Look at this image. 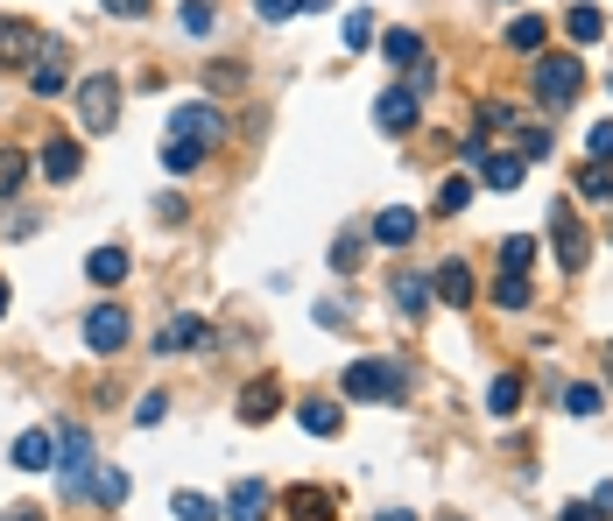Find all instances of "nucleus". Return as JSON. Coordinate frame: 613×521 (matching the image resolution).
Instances as JSON below:
<instances>
[{
  "mask_svg": "<svg viewBox=\"0 0 613 521\" xmlns=\"http://www.w3.org/2000/svg\"><path fill=\"white\" fill-rule=\"evenodd\" d=\"M586 92V64L578 57H536V99L543 107H572Z\"/></svg>",
  "mask_w": 613,
  "mask_h": 521,
  "instance_id": "nucleus-3",
  "label": "nucleus"
},
{
  "mask_svg": "<svg viewBox=\"0 0 613 521\" xmlns=\"http://www.w3.org/2000/svg\"><path fill=\"white\" fill-rule=\"evenodd\" d=\"M564 409H572V415H600V388H592V381L564 388Z\"/></svg>",
  "mask_w": 613,
  "mask_h": 521,
  "instance_id": "nucleus-36",
  "label": "nucleus"
},
{
  "mask_svg": "<svg viewBox=\"0 0 613 521\" xmlns=\"http://www.w3.org/2000/svg\"><path fill=\"white\" fill-rule=\"evenodd\" d=\"M373 42V14H346V50H367Z\"/></svg>",
  "mask_w": 613,
  "mask_h": 521,
  "instance_id": "nucleus-39",
  "label": "nucleus"
},
{
  "mask_svg": "<svg viewBox=\"0 0 613 521\" xmlns=\"http://www.w3.org/2000/svg\"><path fill=\"white\" fill-rule=\"evenodd\" d=\"M529 255H536V247L522 240V233H515V240H501V268H507V275H522V268H529Z\"/></svg>",
  "mask_w": 613,
  "mask_h": 521,
  "instance_id": "nucleus-37",
  "label": "nucleus"
},
{
  "mask_svg": "<svg viewBox=\"0 0 613 521\" xmlns=\"http://www.w3.org/2000/svg\"><path fill=\"white\" fill-rule=\"evenodd\" d=\"M0 521H42V514H36V508H8Z\"/></svg>",
  "mask_w": 613,
  "mask_h": 521,
  "instance_id": "nucleus-47",
  "label": "nucleus"
},
{
  "mask_svg": "<svg viewBox=\"0 0 613 521\" xmlns=\"http://www.w3.org/2000/svg\"><path fill=\"white\" fill-rule=\"evenodd\" d=\"M85 275H93L99 289H113V282H127V247H93V255H85Z\"/></svg>",
  "mask_w": 613,
  "mask_h": 521,
  "instance_id": "nucleus-19",
  "label": "nucleus"
},
{
  "mask_svg": "<svg viewBox=\"0 0 613 521\" xmlns=\"http://www.w3.org/2000/svg\"><path fill=\"white\" fill-rule=\"evenodd\" d=\"M170 508H176V521H219V500H205V494H176Z\"/></svg>",
  "mask_w": 613,
  "mask_h": 521,
  "instance_id": "nucleus-33",
  "label": "nucleus"
},
{
  "mask_svg": "<svg viewBox=\"0 0 613 521\" xmlns=\"http://www.w3.org/2000/svg\"><path fill=\"white\" fill-rule=\"evenodd\" d=\"M170 134H176V141L212 148V141H226V113L205 107V99H191V107H170Z\"/></svg>",
  "mask_w": 613,
  "mask_h": 521,
  "instance_id": "nucleus-5",
  "label": "nucleus"
},
{
  "mask_svg": "<svg viewBox=\"0 0 613 521\" xmlns=\"http://www.w3.org/2000/svg\"><path fill=\"white\" fill-rule=\"evenodd\" d=\"M388 296H395L402 318H424V310H430V282L424 275H395V282H388Z\"/></svg>",
  "mask_w": 613,
  "mask_h": 521,
  "instance_id": "nucleus-21",
  "label": "nucleus"
},
{
  "mask_svg": "<svg viewBox=\"0 0 613 521\" xmlns=\"http://www.w3.org/2000/svg\"><path fill=\"white\" fill-rule=\"evenodd\" d=\"M0 318H8V282H0Z\"/></svg>",
  "mask_w": 613,
  "mask_h": 521,
  "instance_id": "nucleus-49",
  "label": "nucleus"
},
{
  "mask_svg": "<svg viewBox=\"0 0 613 521\" xmlns=\"http://www.w3.org/2000/svg\"><path fill=\"white\" fill-rule=\"evenodd\" d=\"M529 275H507V268H501V282H493V303H501V310H529Z\"/></svg>",
  "mask_w": 613,
  "mask_h": 521,
  "instance_id": "nucleus-26",
  "label": "nucleus"
},
{
  "mask_svg": "<svg viewBox=\"0 0 613 521\" xmlns=\"http://www.w3.org/2000/svg\"><path fill=\"white\" fill-rule=\"evenodd\" d=\"M304 8H332V0H304Z\"/></svg>",
  "mask_w": 613,
  "mask_h": 521,
  "instance_id": "nucleus-50",
  "label": "nucleus"
},
{
  "mask_svg": "<svg viewBox=\"0 0 613 521\" xmlns=\"http://www.w3.org/2000/svg\"><path fill=\"white\" fill-rule=\"evenodd\" d=\"M452 521H458V514H452Z\"/></svg>",
  "mask_w": 613,
  "mask_h": 521,
  "instance_id": "nucleus-52",
  "label": "nucleus"
},
{
  "mask_svg": "<svg viewBox=\"0 0 613 521\" xmlns=\"http://www.w3.org/2000/svg\"><path fill=\"white\" fill-rule=\"evenodd\" d=\"M57 480H64V494H93V437H85L78 423L57 430Z\"/></svg>",
  "mask_w": 613,
  "mask_h": 521,
  "instance_id": "nucleus-2",
  "label": "nucleus"
},
{
  "mask_svg": "<svg viewBox=\"0 0 613 521\" xmlns=\"http://www.w3.org/2000/svg\"><path fill=\"white\" fill-rule=\"evenodd\" d=\"M113 121H121V78H113V71H93V78L78 85V127L113 134Z\"/></svg>",
  "mask_w": 613,
  "mask_h": 521,
  "instance_id": "nucleus-1",
  "label": "nucleus"
},
{
  "mask_svg": "<svg viewBox=\"0 0 613 521\" xmlns=\"http://www.w3.org/2000/svg\"><path fill=\"white\" fill-rule=\"evenodd\" d=\"M586 156H592V162H613V121H600V127H592V141H586Z\"/></svg>",
  "mask_w": 613,
  "mask_h": 521,
  "instance_id": "nucleus-42",
  "label": "nucleus"
},
{
  "mask_svg": "<svg viewBox=\"0 0 613 521\" xmlns=\"http://www.w3.org/2000/svg\"><path fill=\"white\" fill-rule=\"evenodd\" d=\"M550 156V127H522V162H543Z\"/></svg>",
  "mask_w": 613,
  "mask_h": 521,
  "instance_id": "nucleus-38",
  "label": "nucleus"
},
{
  "mask_svg": "<svg viewBox=\"0 0 613 521\" xmlns=\"http://www.w3.org/2000/svg\"><path fill=\"white\" fill-rule=\"evenodd\" d=\"M282 514L290 521H339V494H324V486H282Z\"/></svg>",
  "mask_w": 613,
  "mask_h": 521,
  "instance_id": "nucleus-9",
  "label": "nucleus"
},
{
  "mask_svg": "<svg viewBox=\"0 0 613 521\" xmlns=\"http://www.w3.org/2000/svg\"><path fill=\"white\" fill-rule=\"evenodd\" d=\"M373 521H416L409 508H388V514H373Z\"/></svg>",
  "mask_w": 613,
  "mask_h": 521,
  "instance_id": "nucleus-48",
  "label": "nucleus"
},
{
  "mask_svg": "<svg viewBox=\"0 0 613 521\" xmlns=\"http://www.w3.org/2000/svg\"><path fill=\"white\" fill-rule=\"evenodd\" d=\"M85 346H93V352H121V346H127V310H121V303L85 310Z\"/></svg>",
  "mask_w": 613,
  "mask_h": 521,
  "instance_id": "nucleus-7",
  "label": "nucleus"
},
{
  "mask_svg": "<svg viewBox=\"0 0 613 521\" xmlns=\"http://www.w3.org/2000/svg\"><path fill=\"white\" fill-rule=\"evenodd\" d=\"M543 36H550V28L536 22V14H522V22H507V50H522V57H543Z\"/></svg>",
  "mask_w": 613,
  "mask_h": 521,
  "instance_id": "nucleus-24",
  "label": "nucleus"
},
{
  "mask_svg": "<svg viewBox=\"0 0 613 521\" xmlns=\"http://www.w3.org/2000/svg\"><path fill=\"white\" fill-rule=\"evenodd\" d=\"M550 247H557V268L564 275H578V268H586V226H578V212L572 204H557V212H550Z\"/></svg>",
  "mask_w": 613,
  "mask_h": 521,
  "instance_id": "nucleus-6",
  "label": "nucleus"
},
{
  "mask_svg": "<svg viewBox=\"0 0 613 521\" xmlns=\"http://www.w3.org/2000/svg\"><path fill=\"white\" fill-rule=\"evenodd\" d=\"M606 367H613V346H606Z\"/></svg>",
  "mask_w": 613,
  "mask_h": 521,
  "instance_id": "nucleus-51",
  "label": "nucleus"
},
{
  "mask_svg": "<svg viewBox=\"0 0 613 521\" xmlns=\"http://www.w3.org/2000/svg\"><path fill=\"white\" fill-rule=\"evenodd\" d=\"M28 92H36V99H57V92H64V42H42L36 71H28Z\"/></svg>",
  "mask_w": 613,
  "mask_h": 521,
  "instance_id": "nucleus-14",
  "label": "nucleus"
},
{
  "mask_svg": "<svg viewBox=\"0 0 613 521\" xmlns=\"http://www.w3.org/2000/svg\"><path fill=\"white\" fill-rule=\"evenodd\" d=\"M50 458H57L50 430H22V437H14V466H22V472H50Z\"/></svg>",
  "mask_w": 613,
  "mask_h": 521,
  "instance_id": "nucleus-17",
  "label": "nucleus"
},
{
  "mask_svg": "<svg viewBox=\"0 0 613 521\" xmlns=\"http://www.w3.org/2000/svg\"><path fill=\"white\" fill-rule=\"evenodd\" d=\"M176 22H184V36H212V0H184Z\"/></svg>",
  "mask_w": 613,
  "mask_h": 521,
  "instance_id": "nucleus-32",
  "label": "nucleus"
},
{
  "mask_svg": "<svg viewBox=\"0 0 613 521\" xmlns=\"http://www.w3.org/2000/svg\"><path fill=\"white\" fill-rule=\"evenodd\" d=\"M254 14L261 22H290V14H304V0H254Z\"/></svg>",
  "mask_w": 613,
  "mask_h": 521,
  "instance_id": "nucleus-40",
  "label": "nucleus"
},
{
  "mask_svg": "<svg viewBox=\"0 0 613 521\" xmlns=\"http://www.w3.org/2000/svg\"><path fill=\"white\" fill-rule=\"evenodd\" d=\"M487 409H493V415H515V409H522V381H515V374H501V381L487 388Z\"/></svg>",
  "mask_w": 613,
  "mask_h": 521,
  "instance_id": "nucleus-30",
  "label": "nucleus"
},
{
  "mask_svg": "<svg viewBox=\"0 0 613 521\" xmlns=\"http://www.w3.org/2000/svg\"><path fill=\"white\" fill-rule=\"evenodd\" d=\"M156 352H162V360H170V352H212V324H205V318H170L156 332Z\"/></svg>",
  "mask_w": 613,
  "mask_h": 521,
  "instance_id": "nucleus-8",
  "label": "nucleus"
},
{
  "mask_svg": "<svg viewBox=\"0 0 613 521\" xmlns=\"http://www.w3.org/2000/svg\"><path fill=\"white\" fill-rule=\"evenodd\" d=\"M42 176H50V184H71V176H78L85 170V148L78 141H42Z\"/></svg>",
  "mask_w": 613,
  "mask_h": 521,
  "instance_id": "nucleus-15",
  "label": "nucleus"
},
{
  "mask_svg": "<svg viewBox=\"0 0 613 521\" xmlns=\"http://www.w3.org/2000/svg\"><path fill=\"white\" fill-rule=\"evenodd\" d=\"M373 240H381V247H409L416 240V212H409V204H388V212L373 219Z\"/></svg>",
  "mask_w": 613,
  "mask_h": 521,
  "instance_id": "nucleus-18",
  "label": "nucleus"
},
{
  "mask_svg": "<svg viewBox=\"0 0 613 521\" xmlns=\"http://www.w3.org/2000/svg\"><path fill=\"white\" fill-rule=\"evenodd\" d=\"M162 409H170V395H142V409H134V423H142V430H156V423H162Z\"/></svg>",
  "mask_w": 613,
  "mask_h": 521,
  "instance_id": "nucleus-43",
  "label": "nucleus"
},
{
  "mask_svg": "<svg viewBox=\"0 0 613 521\" xmlns=\"http://www.w3.org/2000/svg\"><path fill=\"white\" fill-rule=\"evenodd\" d=\"M480 170H487V184H493V190H522L529 162H522V156H480Z\"/></svg>",
  "mask_w": 613,
  "mask_h": 521,
  "instance_id": "nucleus-22",
  "label": "nucleus"
},
{
  "mask_svg": "<svg viewBox=\"0 0 613 521\" xmlns=\"http://www.w3.org/2000/svg\"><path fill=\"white\" fill-rule=\"evenodd\" d=\"M22 176H28V156H22V148H0V198H14Z\"/></svg>",
  "mask_w": 613,
  "mask_h": 521,
  "instance_id": "nucleus-31",
  "label": "nucleus"
},
{
  "mask_svg": "<svg viewBox=\"0 0 613 521\" xmlns=\"http://www.w3.org/2000/svg\"><path fill=\"white\" fill-rule=\"evenodd\" d=\"M296 423H304L310 437H332V430H339V409H332V401H304V409H296Z\"/></svg>",
  "mask_w": 613,
  "mask_h": 521,
  "instance_id": "nucleus-28",
  "label": "nucleus"
},
{
  "mask_svg": "<svg viewBox=\"0 0 613 521\" xmlns=\"http://www.w3.org/2000/svg\"><path fill=\"white\" fill-rule=\"evenodd\" d=\"M346 395L353 401H395L402 395V367L395 360H353L346 367Z\"/></svg>",
  "mask_w": 613,
  "mask_h": 521,
  "instance_id": "nucleus-4",
  "label": "nucleus"
},
{
  "mask_svg": "<svg viewBox=\"0 0 613 521\" xmlns=\"http://www.w3.org/2000/svg\"><path fill=\"white\" fill-rule=\"evenodd\" d=\"M205 85H212V92H241V64H212Z\"/></svg>",
  "mask_w": 613,
  "mask_h": 521,
  "instance_id": "nucleus-41",
  "label": "nucleus"
},
{
  "mask_svg": "<svg viewBox=\"0 0 613 521\" xmlns=\"http://www.w3.org/2000/svg\"><path fill=\"white\" fill-rule=\"evenodd\" d=\"M430 303L466 310V303H473V268H466V261H444L438 275H430Z\"/></svg>",
  "mask_w": 613,
  "mask_h": 521,
  "instance_id": "nucleus-10",
  "label": "nucleus"
},
{
  "mask_svg": "<svg viewBox=\"0 0 613 521\" xmlns=\"http://www.w3.org/2000/svg\"><path fill=\"white\" fill-rule=\"evenodd\" d=\"M466 204H473V184H466V176H444V184H438V212H444V219H458Z\"/></svg>",
  "mask_w": 613,
  "mask_h": 521,
  "instance_id": "nucleus-29",
  "label": "nucleus"
},
{
  "mask_svg": "<svg viewBox=\"0 0 613 521\" xmlns=\"http://www.w3.org/2000/svg\"><path fill=\"white\" fill-rule=\"evenodd\" d=\"M564 521H600V514H592V500H586V508H564Z\"/></svg>",
  "mask_w": 613,
  "mask_h": 521,
  "instance_id": "nucleus-46",
  "label": "nucleus"
},
{
  "mask_svg": "<svg viewBox=\"0 0 613 521\" xmlns=\"http://www.w3.org/2000/svg\"><path fill=\"white\" fill-rule=\"evenodd\" d=\"M148 8H156V0H107V14H121V22H142Z\"/></svg>",
  "mask_w": 613,
  "mask_h": 521,
  "instance_id": "nucleus-44",
  "label": "nucleus"
},
{
  "mask_svg": "<svg viewBox=\"0 0 613 521\" xmlns=\"http://www.w3.org/2000/svg\"><path fill=\"white\" fill-rule=\"evenodd\" d=\"M578 198H592V204H613V162H592V170L578 176Z\"/></svg>",
  "mask_w": 613,
  "mask_h": 521,
  "instance_id": "nucleus-27",
  "label": "nucleus"
},
{
  "mask_svg": "<svg viewBox=\"0 0 613 521\" xmlns=\"http://www.w3.org/2000/svg\"><path fill=\"white\" fill-rule=\"evenodd\" d=\"M592 514H600V521H613V486H600V494H592Z\"/></svg>",
  "mask_w": 613,
  "mask_h": 521,
  "instance_id": "nucleus-45",
  "label": "nucleus"
},
{
  "mask_svg": "<svg viewBox=\"0 0 613 521\" xmlns=\"http://www.w3.org/2000/svg\"><path fill=\"white\" fill-rule=\"evenodd\" d=\"M282 409V381L275 374H254L241 388V423H268V415Z\"/></svg>",
  "mask_w": 613,
  "mask_h": 521,
  "instance_id": "nucleus-11",
  "label": "nucleus"
},
{
  "mask_svg": "<svg viewBox=\"0 0 613 521\" xmlns=\"http://www.w3.org/2000/svg\"><path fill=\"white\" fill-rule=\"evenodd\" d=\"M93 494L107 500V508H121V500H127V472H113V466H107V472H93Z\"/></svg>",
  "mask_w": 613,
  "mask_h": 521,
  "instance_id": "nucleus-34",
  "label": "nucleus"
},
{
  "mask_svg": "<svg viewBox=\"0 0 613 521\" xmlns=\"http://www.w3.org/2000/svg\"><path fill=\"white\" fill-rule=\"evenodd\" d=\"M332 268H339V275L360 268V233H339V240H332Z\"/></svg>",
  "mask_w": 613,
  "mask_h": 521,
  "instance_id": "nucleus-35",
  "label": "nucleus"
},
{
  "mask_svg": "<svg viewBox=\"0 0 613 521\" xmlns=\"http://www.w3.org/2000/svg\"><path fill=\"white\" fill-rule=\"evenodd\" d=\"M564 28H572V36H578V42H600V36H606V14H600V8H592V0H578V8H572V14H564Z\"/></svg>",
  "mask_w": 613,
  "mask_h": 521,
  "instance_id": "nucleus-25",
  "label": "nucleus"
},
{
  "mask_svg": "<svg viewBox=\"0 0 613 521\" xmlns=\"http://www.w3.org/2000/svg\"><path fill=\"white\" fill-rule=\"evenodd\" d=\"M381 50H388V64H402V71L430 64V57H424V36H416V28H388V36H381Z\"/></svg>",
  "mask_w": 613,
  "mask_h": 521,
  "instance_id": "nucleus-20",
  "label": "nucleus"
},
{
  "mask_svg": "<svg viewBox=\"0 0 613 521\" xmlns=\"http://www.w3.org/2000/svg\"><path fill=\"white\" fill-rule=\"evenodd\" d=\"M373 121H381L388 134H409L416 127V92H409V85H388V92L373 99Z\"/></svg>",
  "mask_w": 613,
  "mask_h": 521,
  "instance_id": "nucleus-12",
  "label": "nucleus"
},
{
  "mask_svg": "<svg viewBox=\"0 0 613 521\" xmlns=\"http://www.w3.org/2000/svg\"><path fill=\"white\" fill-rule=\"evenodd\" d=\"M219 514H226V521H268V486H261V480H241V486L226 494V508H219Z\"/></svg>",
  "mask_w": 613,
  "mask_h": 521,
  "instance_id": "nucleus-16",
  "label": "nucleus"
},
{
  "mask_svg": "<svg viewBox=\"0 0 613 521\" xmlns=\"http://www.w3.org/2000/svg\"><path fill=\"white\" fill-rule=\"evenodd\" d=\"M198 162H205L198 141H176V134H162V170H170V176H191Z\"/></svg>",
  "mask_w": 613,
  "mask_h": 521,
  "instance_id": "nucleus-23",
  "label": "nucleus"
},
{
  "mask_svg": "<svg viewBox=\"0 0 613 521\" xmlns=\"http://www.w3.org/2000/svg\"><path fill=\"white\" fill-rule=\"evenodd\" d=\"M42 42H50V36H36L28 22H0V64H36Z\"/></svg>",
  "mask_w": 613,
  "mask_h": 521,
  "instance_id": "nucleus-13",
  "label": "nucleus"
}]
</instances>
